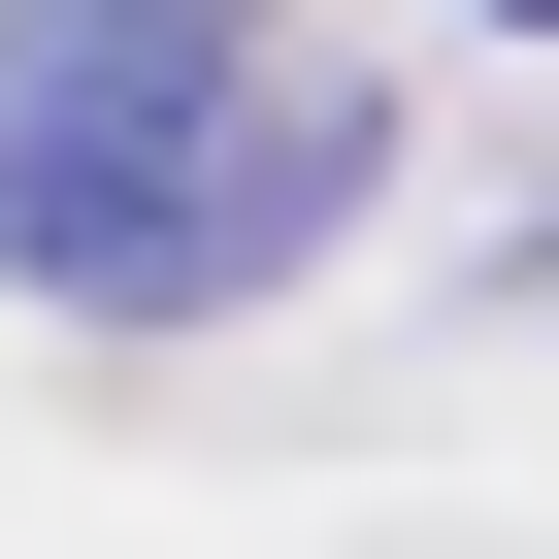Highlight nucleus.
Wrapping results in <instances>:
<instances>
[{
  "instance_id": "nucleus-1",
  "label": "nucleus",
  "mask_w": 559,
  "mask_h": 559,
  "mask_svg": "<svg viewBox=\"0 0 559 559\" xmlns=\"http://www.w3.org/2000/svg\"><path fill=\"white\" fill-rule=\"evenodd\" d=\"M395 165L362 67H297L263 0H0V263L99 330H230L263 263H330Z\"/></svg>"
},
{
  "instance_id": "nucleus-2",
  "label": "nucleus",
  "mask_w": 559,
  "mask_h": 559,
  "mask_svg": "<svg viewBox=\"0 0 559 559\" xmlns=\"http://www.w3.org/2000/svg\"><path fill=\"white\" fill-rule=\"evenodd\" d=\"M493 34H559V0H493Z\"/></svg>"
}]
</instances>
